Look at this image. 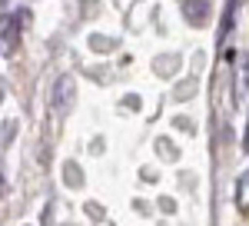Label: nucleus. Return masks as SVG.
<instances>
[{
  "label": "nucleus",
  "instance_id": "f257e3e1",
  "mask_svg": "<svg viewBox=\"0 0 249 226\" xmlns=\"http://www.w3.org/2000/svg\"><path fill=\"white\" fill-rule=\"evenodd\" d=\"M70 96H73V80H70V76H60L57 90H53V107L63 113L67 107H70Z\"/></svg>",
  "mask_w": 249,
  "mask_h": 226
},
{
  "label": "nucleus",
  "instance_id": "f03ea898",
  "mask_svg": "<svg viewBox=\"0 0 249 226\" xmlns=\"http://www.w3.org/2000/svg\"><path fill=\"white\" fill-rule=\"evenodd\" d=\"M186 17L193 20V23H199V17H206V10H210V3L206 0H186Z\"/></svg>",
  "mask_w": 249,
  "mask_h": 226
},
{
  "label": "nucleus",
  "instance_id": "7ed1b4c3",
  "mask_svg": "<svg viewBox=\"0 0 249 226\" xmlns=\"http://www.w3.org/2000/svg\"><path fill=\"white\" fill-rule=\"evenodd\" d=\"M0 193H3V176H0Z\"/></svg>",
  "mask_w": 249,
  "mask_h": 226
}]
</instances>
